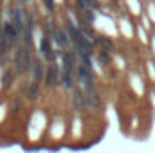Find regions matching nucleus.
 I'll return each mask as SVG.
<instances>
[{"label": "nucleus", "instance_id": "nucleus-1", "mask_svg": "<svg viewBox=\"0 0 155 153\" xmlns=\"http://www.w3.org/2000/svg\"><path fill=\"white\" fill-rule=\"evenodd\" d=\"M15 63H16V70L18 72H24L29 67V52H25V49H18L16 56H15Z\"/></svg>", "mask_w": 155, "mask_h": 153}, {"label": "nucleus", "instance_id": "nucleus-2", "mask_svg": "<svg viewBox=\"0 0 155 153\" xmlns=\"http://www.w3.org/2000/svg\"><path fill=\"white\" fill-rule=\"evenodd\" d=\"M4 36L6 40H9L11 43H16V38H18V31L13 24H6L4 25Z\"/></svg>", "mask_w": 155, "mask_h": 153}, {"label": "nucleus", "instance_id": "nucleus-3", "mask_svg": "<svg viewBox=\"0 0 155 153\" xmlns=\"http://www.w3.org/2000/svg\"><path fill=\"white\" fill-rule=\"evenodd\" d=\"M47 85L49 86H54L60 83V72H58V67H49V72H47V78H45Z\"/></svg>", "mask_w": 155, "mask_h": 153}, {"label": "nucleus", "instance_id": "nucleus-4", "mask_svg": "<svg viewBox=\"0 0 155 153\" xmlns=\"http://www.w3.org/2000/svg\"><path fill=\"white\" fill-rule=\"evenodd\" d=\"M13 25L16 27L18 33L24 29V13H22V9H15V13H13Z\"/></svg>", "mask_w": 155, "mask_h": 153}, {"label": "nucleus", "instance_id": "nucleus-5", "mask_svg": "<svg viewBox=\"0 0 155 153\" xmlns=\"http://www.w3.org/2000/svg\"><path fill=\"white\" fill-rule=\"evenodd\" d=\"M87 101H88V104H90L92 108H99V106H101V99H99V96L96 94L94 88L87 90Z\"/></svg>", "mask_w": 155, "mask_h": 153}, {"label": "nucleus", "instance_id": "nucleus-6", "mask_svg": "<svg viewBox=\"0 0 155 153\" xmlns=\"http://www.w3.org/2000/svg\"><path fill=\"white\" fill-rule=\"evenodd\" d=\"M85 104H87V99H85V96H83V92H76L74 94V108L78 112H83L85 110Z\"/></svg>", "mask_w": 155, "mask_h": 153}, {"label": "nucleus", "instance_id": "nucleus-7", "mask_svg": "<svg viewBox=\"0 0 155 153\" xmlns=\"http://www.w3.org/2000/svg\"><path fill=\"white\" fill-rule=\"evenodd\" d=\"M33 70H34V79H36V83L41 81V78H43V65H41L40 61H34V63H33Z\"/></svg>", "mask_w": 155, "mask_h": 153}, {"label": "nucleus", "instance_id": "nucleus-8", "mask_svg": "<svg viewBox=\"0 0 155 153\" xmlns=\"http://www.w3.org/2000/svg\"><path fill=\"white\" fill-rule=\"evenodd\" d=\"M27 96H29L31 101H34V99L38 97V83H33L29 88H27Z\"/></svg>", "mask_w": 155, "mask_h": 153}, {"label": "nucleus", "instance_id": "nucleus-9", "mask_svg": "<svg viewBox=\"0 0 155 153\" xmlns=\"http://www.w3.org/2000/svg\"><path fill=\"white\" fill-rule=\"evenodd\" d=\"M63 61H65V70L72 72V69H74V61H72V58L65 54V56H63Z\"/></svg>", "mask_w": 155, "mask_h": 153}, {"label": "nucleus", "instance_id": "nucleus-10", "mask_svg": "<svg viewBox=\"0 0 155 153\" xmlns=\"http://www.w3.org/2000/svg\"><path fill=\"white\" fill-rule=\"evenodd\" d=\"M63 81H65V85H67V86H74V78H72V72L65 70V74H63Z\"/></svg>", "mask_w": 155, "mask_h": 153}, {"label": "nucleus", "instance_id": "nucleus-11", "mask_svg": "<svg viewBox=\"0 0 155 153\" xmlns=\"http://www.w3.org/2000/svg\"><path fill=\"white\" fill-rule=\"evenodd\" d=\"M11 79H13V74L6 72V76H4V88H9L11 86Z\"/></svg>", "mask_w": 155, "mask_h": 153}, {"label": "nucleus", "instance_id": "nucleus-12", "mask_svg": "<svg viewBox=\"0 0 155 153\" xmlns=\"http://www.w3.org/2000/svg\"><path fill=\"white\" fill-rule=\"evenodd\" d=\"M98 41L101 43L103 47H106V49H112V41H110V40H106V38H98Z\"/></svg>", "mask_w": 155, "mask_h": 153}, {"label": "nucleus", "instance_id": "nucleus-13", "mask_svg": "<svg viewBox=\"0 0 155 153\" xmlns=\"http://www.w3.org/2000/svg\"><path fill=\"white\" fill-rule=\"evenodd\" d=\"M99 58H101V61H105V63H108V61H110V58H108V54H106V52H101V54H99Z\"/></svg>", "mask_w": 155, "mask_h": 153}, {"label": "nucleus", "instance_id": "nucleus-14", "mask_svg": "<svg viewBox=\"0 0 155 153\" xmlns=\"http://www.w3.org/2000/svg\"><path fill=\"white\" fill-rule=\"evenodd\" d=\"M45 6H47V9H49V11H52V9H54V2H52V0H45Z\"/></svg>", "mask_w": 155, "mask_h": 153}]
</instances>
